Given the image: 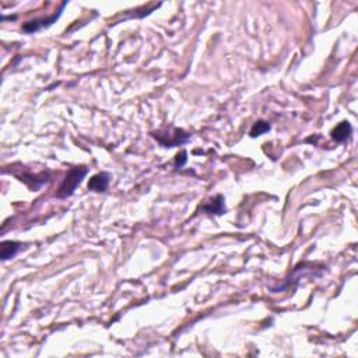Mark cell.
<instances>
[{
  "mask_svg": "<svg viewBox=\"0 0 358 358\" xmlns=\"http://www.w3.org/2000/svg\"><path fill=\"white\" fill-rule=\"evenodd\" d=\"M269 130H270L269 122H265V120H257L256 123L253 125V127L250 129V136H252V137H257V136L265 134V133L269 132Z\"/></svg>",
  "mask_w": 358,
  "mask_h": 358,
  "instance_id": "cell-8",
  "label": "cell"
},
{
  "mask_svg": "<svg viewBox=\"0 0 358 358\" xmlns=\"http://www.w3.org/2000/svg\"><path fill=\"white\" fill-rule=\"evenodd\" d=\"M203 210L211 213V214H223L226 211V206H224V197L221 195H218L217 197H214L209 204H204L203 206Z\"/></svg>",
  "mask_w": 358,
  "mask_h": 358,
  "instance_id": "cell-6",
  "label": "cell"
},
{
  "mask_svg": "<svg viewBox=\"0 0 358 358\" xmlns=\"http://www.w3.org/2000/svg\"><path fill=\"white\" fill-rule=\"evenodd\" d=\"M351 132H353V129H351V125L349 122H342V123H339V125L336 126L335 129L332 130V137L335 139L336 141H339V143H342V141L347 140L349 137H350Z\"/></svg>",
  "mask_w": 358,
  "mask_h": 358,
  "instance_id": "cell-5",
  "label": "cell"
},
{
  "mask_svg": "<svg viewBox=\"0 0 358 358\" xmlns=\"http://www.w3.org/2000/svg\"><path fill=\"white\" fill-rule=\"evenodd\" d=\"M66 6V3H63L62 4V7H60V10H58V13L56 14H54L52 17H49V18H47V20H37V21H28V23H25L23 25V30L25 32H35V31H38V30H41V28H44V27H49L51 24L55 23L58 18H59V16H60V13H62V8Z\"/></svg>",
  "mask_w": 358,
  "mask_h": 358,
  "instance_id": "cell-3",
  "label": "cell"
},
{
  "mask_svg": "<svg viewBox=\"0 0 358 358\" xmlns=\"http://www.w3.org/2000/svg\"><path fill=\"white\" fill-rule=\"evenodd\" d=\"M21 243L16 241H4L1 243V260H7L17 255Z\"/></svg>",
  "mask_w": 358,
  "mask_h": 358,
  "instance_id": "cell-7",
  "label": "cell"
},
{
  "mask_svg": "<svg viewBox=\"0 0 358 358\" xmlns=\"http://www.w3.org/2000/svg\"><path fill=\"white\" fill-rule=\"evenodd\" d=\"M109 185V174L100 172L88 180V189L93 192H105Z\"/></svg>",
  "mask_w": 358,
  "mask_h": 358,
  "instance_id": "cell-4",
  "label": "cell"
},
{
  "mask_svg": "<svg viewBox=\"0 0 358 358\" xmlns=\"http://www.w3.org/2000/svg\"><path fill=\"white\" fill-rule=\"evenodd\" d=\"M87 170L86 167H76V168H71L70 171L67 172L66 178L63 179L62 185L59 186V190L56 196L60 197V199H64V197H69L74 193V190L77 189V186L83 182V179L87 175Z\"/></svg>",
  "mask_w": 358,
  "mask_h": 358,
  "instance_id": "cell-1",
  "label": "cell"
},
{
  "mask_svg": "<svg viewBox=\"0 0 358 358\" xmlns=\"http://www.w3.org/2000/svg\"><path fill=\"white\" fill-rule=\"evenodd\" d=\"M186 163V151H182L180 156H177V167H182L183 164Z\"/></svg>",
  "mask_w": 358,
  "mask_h": 358,
  "instance_id": "cell-9",
  "label": "cell"
},
{
  "mask_svg": "<svg viewBox=\"0 0 358 358\" xmlns=\"http://www.w3.org/2000/svg\"><path fill=\"white\" fill-rule=\"evenodd\" d=\"M153 136L163 144L164 147H175L179 144H183L190 137L186 132H183L182 129H177V127H168L167 130H158V132L153 133Z\"/></svg>",
  "mask_w": 358,
  "mask_h": 358,
  "instance_id": "cell-2",
  "label": "cell"
}]
</instances>
